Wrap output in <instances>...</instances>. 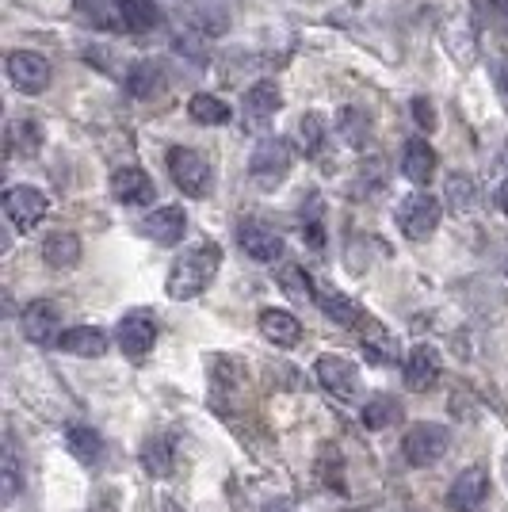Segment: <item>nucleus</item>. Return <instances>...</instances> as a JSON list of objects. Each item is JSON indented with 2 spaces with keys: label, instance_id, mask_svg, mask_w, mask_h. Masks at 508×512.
Returning a JSON list of instances; mask_svg holds the SVG:
<instances>
[{
  "label": "nucleus",
  "instance_id": "nucleus-8",
  "mask_svg": "<svg viewBox=\"0 0 508 512\" xmlns=\"http://www.w3.org/2000/svg\"><path fill=\"white\" fill-rule=\"evenodd\" d=\"M50 77H54V69L46 62L43 54H35V50H12L8 54V81L16 92L23 96H39L50 88Z\"/></svg>",
  "mask_w": 508,
  "mask_h": 512
},
{
  "label": "nucleus",
  "instance_id": "nucleus-33",
  "mask_svg": "<svg viewBox=\"0 0 508 512\" xmlns=\"http://www.w3.org/2000/svg\"><path fill=\"white\" fill-rule=\"evenodd\" d=\"M363 352L371 356V363H390L394 360V341L386 337V329H382L379 321H363Z\"/></svg>",
  "mask_w": 508,
  "mask_h": 512
},
{
  "label": "nucleus",
  "instance_id": "nucleus-18",
  "mask_svg": "<svg viewBox=\"0 0 508 512\" xmlns=\"http://www.w3.org/2000/svg\"><path fill=\"white\" fill-rule=\"evenodd\" d=\"M58 348L69 352V356H81V360H100V356H107L111 341H107V333L100 325H73V329L62 333Z\"/></svg>",
  "mask_w": 508,
  "mask_h": 512
},
{
  "label": "nucleus",
  "instance_id": "nucleus-26",
  "mask_svg": "<svg viewBox=\"0 0 508 512\" xmlns=\"http://www.w3.org/2000/svg\"><path fill=\"white\" fill-rule=\"evenodd\" d=\"M298 150L306 153V157H321L325 146H329V123H325V115L318 111H306L302 119H298Z\"/></svg>",
  "mask_w": 508,
  "mask_h": 512
},
{
  "label": "nucleus",
  "instance_id": "nucleus-32",
  "mask_svg": "<svg viewBox=\"0 0 508 512\" xmlns=\"http://www.w3.org/2000/svg\"><path fill=\"white\" fill-rule=\"evenodd\" d=\"M382 184H386V161H382V157H363L360 169H356L352 195H356V199H367L371 192H379Z\"/></svg>",
  "mask_w": 508,
  "mask_h": 512
},
{
  "label": "nucleus",
  "instance_id": "nucleus-27",
  "mask_svg": "<svg viewBox=\"0 0 508 512\" xmlns=\"http://www.w3.org/2000/svg\"><path fill=\"white\" fill-rule=\"evenodd\" d=\"M188 115L199 123V127H222V123H230L233 119L230 104H226L222 96H211V92H195L188 104Z\"/></svg>",
  "mask_w": 508,
  "mask_h": 512
},
{
  "label": "nucleus",
  "instance_id": "nucleus-13",
  "mask_svg": "<svg viewBox=\"0 0 508 512\" xmlns=\"http://www.w3.org/2000/svg\"><path fill=\"white\" fill-rule=\"evenodd\" d=\"M111 195H115V203H123V207H142V203H153L157 184H153V176H149L146 169L123 165V169L111 172Z\"/></svg>",
  "mask_w": 508,
  "mask_h": 512
},
{
  "label": "nucleus",
  "instance_id": "nucleus-41",
  "mask_svg": "<svg viewBox=\"0 0 508 512\" xmlns=\"http://www.w3.org/2000/svg\"><path fill=\"white\" fill-rule=\"evenodd\" d=\"M501 88H505V92H508V62L501 65Z\"/></svg>",
  "mask_w": 508,
  "mask_h": 512
},
{
  "label": "nucleus",
  "instance_id": "nucleus-14",
  "mask_svg": "<svg viewBox=\"0 0 508 512\" xmlns=\"http://www.w3.org/2000/svg\"><path fill=\"white\" fill-rule=\"evenodd\" d=\"M314 375H318V383L333 398H340V402H348L356 394V386H360V367L352 360H344V356H321L314 363Z\"/></svg>",
  "mask_w": 508,
  "mask_h": 512
},
{
  "label": "nucleus",
  "instance_id": "nucleus-45",
  "mask_svg": "<svg viewBox=\"0 0 508 512\" xmlns=\"http://www.w3.org/2000/svg\"><path fill=\"white\" fill-rule=\"evenodd\" d=\"M505 161H508V150H505Z\"/></svg>",
  "mask_w": 508,
  "mask_h": 512
},
{
  "label": "nucleus",
  "instance_id": "nucleus-35",
  "mask_svg": "<svg viewBox=\"0 0 508 512\" xmlns=\"http://www.w3.org/2000/svg\"><path fill=\"white\" fill-rule=\"evenodd\" d=\"M279 283H283V291H287L291 299H314V287H318L298 264H283V268H279Z\"/></svg>",
  "mask_w": 508,
  "mask_h": 512
},
{
  "label": "nucleus",
  "instance_id": "nucleus-39",
  "mask_svg": "<svg viewBox=\"0 0 508 512\" xmlns=\"http://www.w3.org/2000/svg\"><path fill=\"white\" fill-rule=\"evenodd\" d=\"M486 4H489V12H493V16L508 20V0H486Z\"/></svg>",
  "mask_w": 508,
  "mask_h": 512
},
{
  "label": "nucleus",
  "instance_id": "nucleus-37",
  "mask_svg": "<svg viewBox=\"0 0 508 512\" xmlns=\"http://www.w3.org/2000/svg\"><path fill=\"white\" fill-rule=\"evenodd\" d=\"M302 237H306V241H310L314 249H321V245H325V230H321V218H318V214H314V218H310V222L302 226Z\"/></svg>",
  "mask_w": 508,
  "mask_h": 512
},
{
  "label": "nucleus",
  "instance_id": "nucleus-42",
  "mask_svg": "<svg viewBox=\"0 0 508 512\" xmlns=\"http://www.w3.org/2000/svg\"><path fill=\"white\" fill-rule=\"evenodd\" d=\"M165 512H184V509H180L176 501H165Z\"/></svg>",
  "mask_w": 508,
  "mask_h": 512
},
{
  "label": "nucleus",
  "instance_id": "nucleus-5",
  "mask_svg": "<svg viewBox=\"0 0 508 512\" xmlns=\"http://www.w3.org/2000/svg\"><path fill=\"white\" fill-rule=\"evenodd\" d=\"M291 165H295V157H291V146L283 138H260L253 157H249V176L260 188H276L287 180Z\"/></svg>",
  "mask_w": 508,
  "mask_h": 512
},
{
  "label": "nucleus",
  "instance_id": "nucleus-21",
  "mask_svg": "<svg viewBox=\"0 0 508 512\" xmlns=\"http://www.w3.org/2000/svg\"><path fill=\"white\" fill-rule=\"evenodd\" d=\"M43 260L46 268L54 272H69L81 264V237L69 234V230H54V234L43 241Z\"/></svg>",
  "mask_w": 508,
  "mask_h": 512
},
{
  "label": "nucleus",
  "instance_id": "nucleus-30",
  "mask_svg": "<svg viewBox=\"0 0 508 512\" xmlns=\"http://www.w3.org/2000/svg\"><path fill=\"white\" fill-rule=\"evenodd\" d=\"M8 150L20 153V157H31V153L43 150V123H35V119H12L8 123Z\"/></svg>",
  "mask_w": 508,
  "mask_h": 512
},
{
  "label": "nucleus",
  "instance_id": "nucleus-9",
  "mask_svg": "<svg viewBox=\"0 0 508 512\" xmlns=\"http://www.w3.org/2000/svg\"><path fill=\"white\" fill-rule=\"evenodd\" d=\"M20 325H23V337L31 344H39V348H50V344L62 341V310H58V302L50 299L27 302L20 314Z\"/></svg>",
  "mask_w": 508,
  "mask_h": 512
},
{
  "label": "nucleus",
  "instance_id": "nucleus-24",
  "mask_svg": "<svg viewBox=\"0 0 508 512\" xmlns=\"http://www.w3.org/2000/svg\"><path fill=\"white\" fill-rule=\"evenodd\" d=\"M65 448H69V455H73L77 463L92 467V463L104 459V436L88 425H69L65 428Z\"/></svg>",
  "mask_w": 508,
  "mask_h": 512
},
{
  "label": "nucleus",
  "instance_id": "nucleus-36",
  "mask_svg": "<svg viewBox=\"0 0 508 512\" xmlns=\"http://www.w3.org/2000/svg\"><path fill=\"white\" fill-rule=\"evenodd\" d=\"M413 119H417V127H421V130L436 127V107H432V100L417 96V100H413Z\"/></svg>",
  "mask_w": 508,
  "mask_h": 512
},
{
  "label": "nucleus",
  "instance_id": "nucleus-1",
  "mask_svg": "<svg viewBox=\"0 0 508 512\" xmlns=\"http://www.w3.org/2000/svg\"><path fill=\"white\" fill-rule=\"evenodd\" d=\"M218 268H222V249H218L214 241L191 245V249H184V253L172 260L169 279H165V295L176 302L199 299L214 283Z\"/></svg>",
  "mask_w": 508,
  "mask_h": 512
},
{
  "label": "nucleus",
  "instance_id": "nucleus-19",
  "mask_svg": "<svg viewBox=\"0 0 508 512\" xmlns=\"http://www.w3.org/2000/svg\"><path fill=\"white\" fill-rule=\"evenodd\" d=\"M436 150L428 146V138H409L402 150V172L405 180H413L417 188H424V184H432V176H436Z\"/></svg>",
  "mask_w": 508,
  "mask_h": 512
},
{
  "label": "nucleus",
  "instance_id": "nucleus-40",
  "mask_svg": "<svg viewBox=\"0 0 508 512\" xmlns=\"http://www.w3.org/2000/svg\"><path fill=\"white\" fill-rule=\"evenodd\" d=\"M497 207H501L508 218V180H501V188H497Z\"/></svg>",
  "mask_w": 508,
  "mask_h": 512
},
{
  "label": "nucleus",
  "instance_id": "nucleus-16",
  "mask_svg": "<svg viewBox=\"0 0 508 512\" xmlns=\"http://www.w3.org/2000/svg\"><path fill=\"white\" fill-rule=\"evenodd\" d=\"M142 234L157 245H180L188 234V214H184V207H157L142 218Z\"/></svg>",
  "mask_w": 508,
  "mask_h": 512
},
{
  "label": "nucleus",
  "instance_id": "nucleus-38",
  "mask_svg": "<svg viewBox=\"0 0 508 512\" xmlns=\"http://www.w3.org/2000/svg\"><path fill=\"white\" fill-rule=\"evenodd\" d=\"M260 512H298V509H295V501H291V497H272Z\"/></svg>",
  "mask_w": 508,
  "mask_h": 512
},
{
  "label": "nucleus",
  "instance_id": "nucleus-10",
  "mask_svg": "<svg viewBox=\"0 0 508 512\" xmlns=\"http://www.w3.org/2000/svg\"><path fill=\"white\" fill-rule=\"evenodd\" d=\"M402 375L409 390H417V394L432 390V386L440 383V375H444V356H440V348H436V344H413L409 356H405Z\"/></svg>",
  "mask_w": 508,
  "mask_h": 512
},
{
  "label": "nucleus",
  "instance_id": "nucleus-28",
  "mask_svg": "<svg viewBox=\"0 0 508 512\" xmlns=\"http://www.w3.org/2000/svg\"><path fill=\"white\" fill-rule=\"evenodd\" d=\"M360 421H363V428L382 432V428H390L394 421H402V402H398V398H390V394H375V398H367V402H363Z\"/></svg>",
  "mask_w": 508,
  "mask_h": 512
},
{
  "label": "nucleus",
  "instance_id": "nucleus-2",
  "mask_svg": "<svg viewBox=\"0 0 508 512\" xmlns=\"http://www.w3.org/2000/svg\"><path fill=\"white\" fill-rule=\"evenodd\" d=\"M165 165H169V176L172 184L180 188L184 195L191 199H207L214 184V172H211V161L203 157L199 150H191V146H172L169 157H165Z\"/></svg>",
  "mask_w": 508,
  "mask_h": 512
},
{
  "label": "nucleus",
  "instance_id": "nucleus-22",
  "mask_svg": "<svg viewBox=\"0 0 508 512\" xmlns=\"http://www.w3.org/2000/svg\"><path fill=\"white\" fill-rule=\"evenodd\" d=\"M20 486H23V455H20L16 436L8 432V436H4V451H0V501L12 505Z\"/></svg>",
  "mask_w": 508,
  "mask_h": 512
},
{
  "label": "nucleus",
  "instance_id": "nucleus-20",
  "mask_svg": "<svg viewBox=\"0 0 508 512\" xmlns=\"http://www.w3.org/2000/svg\"><path fill=\"white\" fill-rule=\"evenodd\" d=\"M260 337L272 341L276 348H295L302 341V325H298V318L291 310L268 306V310H260Z\"/></svg>",
  "mask_w": 508,
  "mask_h": 512
},
{
  "label": "nucleus",
  "instance_id": "nucleus-44",
  "mask_svg": "<svg viewBox=\"0 0 508 512\" xmlns=\"http://www.w3.org/2000/svg\"><path fill=\"white\" fill-rule=\"evenodd\" d=\"M505 478H508V459H505Z\"/></svg>",
  "mask_w": 508,
  "mask_h": 512
},
{
  "label": "nucleus",
  "instance_id": "nucleus-43",
  "mask_svg": "<svg viewBox=\"0 0 508 512\" xmlns=\"http://www.w3.org/2000/svg\"><path fill=\"white\" fill-rule=\"evenodd\" d=\"M77 8H88V0H77Z\"/></svg>",
  "mask_w": 508,
  "mask_h": 512
},
{
  "label": "nucleus",
  "instance_id": "nucleus-25",
  "mask_svg": "<svg viewBox=\"0 0 508 512\" xmlns=\"http://www.w3.org/2000/svg\"><path fill=\"white\" fill-rule=\"evenodd\" d=\"M115 12H119V23L134 35H146L161 23V12L153 0H115Z\"/></svg>",
  "mask_w": 508,
  "mask_h": 512
},
{
  "label": "nucleus",
  "instance_id": "nucleus-6",
  "mask_svg": "<svg viewBox=\"0 0 508 512\" xmlns=\"http://www.w3.org/2000/svg\"><path fill=\"white\" fill-rule=\"evenodd\" d=\"M115 341L123 348V356L130 363H142L153 352L157 344V314L153 310H130L119 318V329H115Z\"/></svg>",
  "mask_w": 508,
  "mask_h": 512
},
{
  "label": "nucleus",
  "instance_id": "nucleus-17",
  "mask_svg": "<svg viewBox=\"0 0 508 512\" xmlns=\"http://www.w3.org/2000/svg\"><path fill=\"white\" fill-rule=\"evenodd\" d=\"M314 302H318V310L325 314V318L337 321V325H344V329H360L363 321H367L360 306L348 299L344 291H337V287H325V283H318V287H314Z\"/></svg>",
  "mask_w": 508,
  "mask_h": 512
},
{
  "label": "nucleus",
  "instance_id": "nucleus-4",
  "mask_svg": "<svg viewBox=\"0 0 508 512\" xmlns=\"http://www.w3.org/2000/svg\"><path fill=\"white\" fill-rule=\"evenodd\" d=\"M451 448V432L436 421H421L402 436V455L409 467H436Z\"/></svg>",
  "mask_w": 508,
  "mask_h": 512
},
{
  "label": "nucleus",
  "instance_id": "nucleus-31",
  "mask_svg": "<svg viewBox=\"0 0 508 512\" xmlns=\"http://www.w3.org/2000/svg\"><path fill=\"white\" fill-rule=\"evenodd\" d=\"M165 77H161V65L157 62H134L127 73V92L138 100H149L153 92H161Z\"/></svg>",
  "mask_w": 508,
  "mask_h": 512
},
{
  "label": "nucleus",
  "instance_id": "nucleus-7",
  "mask_svg": "<svg viewBox=\"0 0 508 512\" xmlns=\"http://www.w3.org/2000/svg\"><path fill=\"white\" fill-rule=\"evenodd\" d=\"M46 211H50V203H46V195L35 184H12L4 192V214H8L12 230H20V234H27L31 226H39Z\"/></svg>",
  "mask_w": 508,
  "mask_h": 512
},
{
  "label": "nucleus",
  "instance_id": "nucleus-12",
  "mask_svg": "<svg viewBox=\"0 0 508 512\" xmlns=\"http://www.w3.org/2000/svg\"><path fill=\"white\" fill-rule=\"evenodd\" d=\"M489 497V470L466 467L455 474L451 490H447V509L451 512H478Z\"/></svg>",
  "mask_w": 508,
  "mask_h": 512
},
{
  "label": "nucleus",
  "instance_id": "nucleus-23",
  "mask_svg": "<svg viewBox=\"0 0 508 512\" xmlns=\"http://www.w3.org/2000/svg\"><path fill=\"white\" fill-rule=\"evenodd\" d=\"M176 467V436H149L142 444V470L149 478H169Z\"/></svg>",
  "mask_w": 508,
  "mask_h": 512
},
{
  "label": "nucleus",
  "instance_id": "nucleus-15",
  "mask_svg": "<svg viewBox=\"0 0 508 512\" xmlns=\"http://www.w3.org/2000/svg\"><path fill=\"white\" fill-rule=\"evenodd\" d=\"M279 111V88L272 81H260L245 92V104H241V123L245 130H253V134H264L268 123L276 119Z\"/></svg>",
  "mask_w": 508,
  "mask_h": 512
},
{
  "label": "nucleus",
  "instance_id": "nucleus-11",
  "mask_svg": "<svg viewBox=\"0 0 508 512\" xmlns=\"http://www.w3.org/2000/svg\"><path fill=\"white\" fill-rule=\"evenodd\" d=\"M237 241H241L245 256H253L256 264H276L283 256V234L272 230L268 222H260V218H245L237 226Z\"/></svg>",
  "mask_w": 508,
  "mask_h": 512
},
{
  "label": "nucleus",
  "instance_id": "nucleus-3",
  "mask_svg": "<svg viewBox=\"0 0 508 512\" xmlns=\"http://www.w3.org/2000/svg\"><path fill=\"white\" fill-rule=\"evenodd\" d=\"M394 218H398V230H402L409 241H428V237L436 234L440 218H444V203L428 192H413L398 203V214H394Z\"/></svg>",
  "mask_w": 508,
  "mask_h": 512
},
{
  "label": "nucleus",
  "instance_id": "nucleus-34",
  "mask_svg": "<svg viewBox=\"0 0 508 512\" xmlns=\"http://www.w3.org/2000/svg\"><path fill=\"white\" fill-rule=\"evenodd\" d=\"M447 203H451V211L455 214H466L474 211V180L463 176V172H455V176H447Z\"/></svg>",
  "mask_w": 508,
  "mask_h": 512
},
{
  "label": "nucleus",
  "instance_id": "nucleus-29",
  "mask_svg": "<svg viewBox=\"0 0 508 512\" xmlns=\"http://www.w3.org/2000/svg\"><path fill=\"white\" fill-rule=\"evenodd\" d=\"M337 130L344 134V142H348V146L363 150V146H367V138H371V115H367L363 107H356V104L340 107Z\"/></svg>",
  "mask_w": 508,
  "mask_h": 512
}]
</instances>
